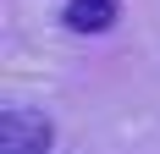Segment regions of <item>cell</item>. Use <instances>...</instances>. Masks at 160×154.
Returning a JSON list of instances; mask_svg holds the SVG:
<instances>
[{"mask_svg":"<svg viewBox=\"0 0 160 154\" xmlns=\"http://www.w3.org/2000/svg\"><path fill=\"white\" fill-rule=\"evenodd\" d=\"M122 0H66V28L72 33H105L116 22Z\"/></svg>","mask_w":160,"mask_h":154,"instance_id":"7a4b0ae2","label":"cell"},{"mask_svg":"<svg viewBox=\"0 0 160 154\" xmlns=\"http://www.w3.org/2000/svg\"><path fill=\"white\" fill-rule=\"evenodd\" d=\"M50 143H55V127L44 110H28V105L0 110V154H50Z\"/></svg>","mask_w":160,"mask_h":154,"instance_id":"6da1fadb","label":"cell"}]
</instances>
